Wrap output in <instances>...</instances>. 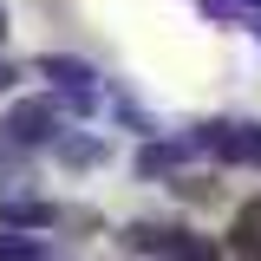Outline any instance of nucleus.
Listing matches in <instances>:
<instances>
[{
  "label": "nucleus",
  "instance_id": "f257e3e1",
  "mask_svg": "<svg viewBox=\"0 0 261 261\" xmlns=\"http://www.w3.org/2000/svg\"><path fill=\"white\" fill-rule=\"evenodd\" d=\"M124 242L137 255H150V261H222L202 235H190L176 222H137V228H124Z\"/></svg>",
  "mask_w": 261,
  "mask_h": 261
},
{
  "label": "nucleus",
  "instance_id": "f03ea898",
  "mask_svg": "<svg viewBox=\"0 0 261 261\" xmlns=\"http://www.w3.org/2000/svg\"><path fill=\"white\" fill-rule=\"evenodd\" d=\"M202 144H209L222 163H248V170H261V124H209Z\"/></svg>",
  "mask_w": 261,
  "mask_h": 261
},
{
  "label": "nucleus",
  "instance_id": "7ed1b4c3",
  "mask_svg": "<svg viewBox=\"0 0 261 261\" xmlns=\"http://www.w3.org/2000/svg\"><path fill=\"white\" fill-rule=\"evenodd\" d=\"M53 130H59L53 98H27V105H13V111H7V137H13V144H46Z\"/></svg>",
  "mask_w": 261,
  "mask_h": 261
},
{
  "label": "nucleus",
  "instance_id": "20e7f679",
  "mask_svg": "<svg viewBox=\"0 0 261 261\" xmlns=\"http://www.w3.org/2000/svg\"><path fill=\"white\" fill-rule=\"evenodd\" d=\"M46 79H59L65 92H79L85 105H92V79H98V72H92L85 59H46Z\"/></svg>",
  "mask_w": 261,
  "mask_h": 261
},
{
  "label": "nucleus",
  "instance_id": "39448f33",
  "mask_svg": "<svg viewBox=\"0 0 261 261\" xmlns=\"http://www.w3.org/2000/svg\"><path fill=\"white\" fill-rule=\"evenodd\" d=\"M235 255L242 261H261V202H248L235 216Z\"/></svg>",
  "mask_w": 261,
  "mask_h": 261
},
{
  "label": "nucleus",
  "instance_id": "423d86ee",
  "mask_svg": "<svg viewBox=\"0 0 261 261\" xmlns=\"http://www.w3.org/2000/svg\"><path fill=\"white\" fill-rule=\"evenodd\" d=\"M0 216H7V222H27V228H46V222H53V209H46V202H7Z\"/></svg>",
  "mask_w": 261,
  "mask_h": 261
},
{
  "label": "nucleus",
  "instance_id": "0eeeda50",
  "mask_svg": "<svg viewBox=\"0 0 261 261\" xmlns=\"http://www.w3.org/2000/svg\"><path fill=\"white\" fill-rule=\"evenodd\" d=\"M0 261H46V248L27 235H0Z\"/></svg>",
  "mask_w": 261,
  "mask_h": 261
},
{
  "label": "nucleus",
  "instance_id": "6e6552de",
  "mask_svg": "<svg viewBox=\"0 0 261 261\" xmlns=\"http://www.w3.org/2000/svg\"><path fill=\"white\" fill-rule=\"evenodd\" d=\"M7 85H13V65H7V59H0V92H7Z\"/></svg>",
  "mask_w": 261,
  "mask_h": 261
},
{
  "label": "nucleus",
  "instance_id": "1a4fd4ad",
  "mask_svg": "<svg viewBox=\"0 0 261 261\" xmlns=\"http://www.w3.org/2000/svg\"><path fill=\"white\" fill-rule=\"evenodd\" d=\"M0 27H7V13H0Z\"/></svg>",
  "mask_w": 261,
  "mask_h": 261
}]
</instances>
